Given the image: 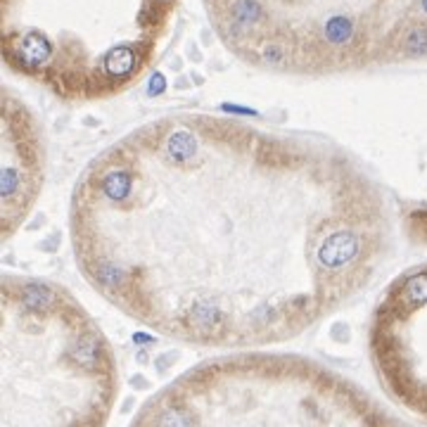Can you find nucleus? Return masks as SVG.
<instances>
[{
    "instance_id": "2",
    "label": "nucleus",
    "mask_w": 427,
    "mask_h": 427,
    "mask_svg": "<svg viewBox=\"0 0 427 427\" xmlns=\"http://www.w3.org/2000/svg\"><path fill=\"white\" fill-rule=\"evenodd\" d=\"M5 167H3V218L5 235H12L14 226L36 197L41 183V145L29 116L5 107Z\"/></svg>"
},
{
    "instance_id": "1",
    "label": "nucleus",
    "mask_w": 427,
    "mask_h": 427,
    "mask_svg": "<svg viewBox=\"0 0 427 427\" xmlns=\"http://www.w3.org/2000/svg\"><path fill=\"white\" fill-rule=\"evenodd\" d=\"M81 273L126 316L195 344L287 340L366 285L375 190L340 149L176 114L107 147L79 180Z\"/></svg>"
}]
</instances>
